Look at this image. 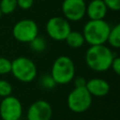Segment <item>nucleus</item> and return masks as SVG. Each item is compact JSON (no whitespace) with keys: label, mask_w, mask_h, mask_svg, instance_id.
<instances>
[{"label":"nucleus","mask_w":120,"mask_h":120,"mask_svg":"<svg viewBox=\"0 0 120 120\" xmlns=\"http://www.w3.org/2000/svg\"><path fill=\"white\" fill-rule=\"evenodd\" d=\"M113 57L112 51L105 44L93 45L85 52V63L90 69L96 72H104L111 68Z\"/></svg>","instance_id":"obj_1"},{"label":"nucleus","mask_w":120,"mask_h":120,"mask_svg":"<svg viewBox=\"0 0 120 120\" xmlns=\"http://www.w3.org/2000/svg\"><path fill=\"white\" fill-rule=\"evenodd\" d=\"M110 24L103 20H89L83 26L82 36L84 41L90 46L105 44L110 32Z\"/></svg>","instance_id":"obj_2"},{"label":"nucleus","mask_w":120,"mask_h":120,"mask_svg":"<svg viewBox=\"0 0 120 120\" xmlns=\"http://www.w3.org/2000/svg\"><path fill=\"white\" fill-rule=\"evenodd\" d=\"M56 84H67L75 77V65L71 58L66 55L57 57L52 63L51 74Z\"/></svg>","instance_id":"obj_3"},{"label":"nucleus","mask_w":120,"mask_h":120,"mask_svg":"<svg viewBox=\"0 0 120 120\" xmlns=\"http://www.w3.org/2000/svg\"><path fill=\"white\" fill-rule=\"evenodd\" d=\"M12 75L19 82H30L34 81L38 74V68L33 60L25 56H19L11 61Z\"/></svg>","instance_id":"obj_4"},{"label":"nucleus","mask_w":120,"mask_h":120,"mask_svg":"<svg viewBox=\"0 0 120 120\" xmlns=\"http://www.w3.org/2000/svg\"><path fill=\"white\" fill-rule=\"evenodd\" d=\"M93 101V97L87 91L85 86L74 87L68 94L67 98L68 107L76 113H82L90 109Z\"/></svg>","instance_id":"obj_5"},{"label":"nucleus","mask_w":120,"mask_h":120,"mask_svg":"<svg viewBox=\"0 0 120 120\" xmlns=\"http://www.w3.org/2000/svg\"><path fill=\"white\" fill-rule=\"evenodd\" d=\"M14 38L22 43H29L38 35V27L35 21L22 19L17 22L12 28Z\"/></svg>","instance_id":"obj_6"},{"label":"nucleus","mask_w":120,"mask_h":120,"mask_svg":"<svg viewBox=\"0 0 120 120\" xmlns=\"http://www.w3.org/2000/svg\"><path fill=\"white\" fill-rule=\"evenodd\" d=\"M71 31L69 21L64 17L54 16L48 20L46 23V32L48 36L57 41L65 40Z\"/></svg>","instance_id":"obj_7"},{"label":"nucleus","mask_w":120,"mask_h":120,"mask_svg":"<svg viewBox=\"0 0 120 120\" xmlns=\"http://www.w3.org/2000/svg\"><path fill=\"white\" fill-rule=\"evenodd\" d=\"M22 115V104L19 98L10 95L3 98L0 102V116L2 120H20Z\"/></svg>","instance_id":"obj_8"},{"label":"nucleus","mask_w":120,"mask_h":120,"mask_svg":"<svg viewBox=\"0 0 120 120\" xmlns=\"http://www.w3.org/2000/svg\"><path fill=\"white\" fill-rule=\"evenodd\" d=\"M86 3L84 0H64L62 11L64 18L70 22H79L85 16Z\"/></svg>","instance_id":"obj_9"},{"label":"nucleus","mask_w":120,"mask_h":120,"mask_svg":"<svg viewBox=\"0 0 120 120\" xmlns=\"http://www.w3.org/2000/svg\"><path fill=\"white\" fill-rule=\"evenodd\" d=\"M52 116V108L51 104L43 99L34 101L26 112L27 120H51Z\"/></svg>","instance_id":"obj_10"},{"label":"nucleus","mask_w":120,"mask_h":120,"mask_svg":"<svg viewBox=\"0 0 120 120\" xmlns=\"http://www.w3.org/2000/svg\"><path fill=\"white\" fill-rule=\"evenodd\" d=\"M85 88L92 97L102 98L110 92V84L107 81L101 78H92L86 82Z\"/></svg>","instance_id":"obj_11"},{"label":"nucleus","mask_w":120,"mask_h":120,"mask_svg":"<svg viewBox=\"0 0 120 120\" xmlns=\"http://www.w3.org/2000/svg\"><path fill=\"white\" fill-rule=\"evenodd\" d=\"M108 12V8L103 0H92L86 4L85 15L90 20H103Z\"/></svg>","instance_id":"obj_12"},{"label":"nucleus","mask_w":120,"mask_h":120,"mask_svg":"<svg viewBox=\"0 0 120 120\" xmlns=\"http://www.w3.org/2000/svg\"><path fill=\"white\" fill-rule=\"evenodd\" d=\"M66 43L72 49H78L81 48L84 44V38L82 36V32L79 31H70L68 37L65 39Z\"/></svg>","instance_id":"obj_13"},{"label":"nucleus","mask_w":120,"mask_h":120,"mask_svg":"<svg viewBox=\"0 0 120 120\" xmlns=\"http://www.w3.org/2000/svg\"><path fill=\"white\" fill-rule=\"evenodd\" d=\"M106 42H108L109 45L114 49H118L120 47V24L119 23L111 27Z\"/></svg>","instance_id":"obj_14"},{"label":"nucleus","mask_w":120,"mask_h":120,"mask_svg":"<svg viewBox=\"0 0 120 120\" xmlns=\"http://www.w3.org/2000/svg\"><path fill=\"white\" fill-rule=\"evenodd\" d=\"M17 8V0H1L0 10L2 14H10Z\"/></svg>","instance_id":"obj_15"},{"label":"nucleus","mask_w":120,"mask_h":120,"mask_svg":"<svg viewBox=\"0 0 120 120\" xmlns=\"http://www.w3.org/2000/svg\"><path fill=\"white\" fill-rule=\"evenodd\" d=\"M29 44H30L31 49L34 52H43L46 49V46H47L46 40L42 37H39L38 35L34 39H32L29 42Z\"/></svg>","instance_id":"obj_16"},{"label":"nucleus","mask_w":120,"mask_h":120,"mask_svg":"<svg viewBox=\"0 0 120 120\" xmlns=\"http://www.w3.org/2000/svg\"><path fill=\"white\" fill-rule=\"evenodd\" d=\"M12 85L6 80H0V98H6L12 94Z\"/></svg>","instance_id":"obj_17"},{"label":"nucleus","mask_w":120,"mask_h":120,"mask_svg":"<svg viewBox=\"0 0 120 120\" xmlns=\"http://www.w3.org/2000/svg\"><path fill=\"white\" fill-rule=\"evenodd\" d=\"M11 71V61L4 56H0V75H6Z\"/></svg>","instance_id":"obj_18"},{"label":"nucleus","mask_w":120,"mask_h":120,"mask_svg":"<svg viewBox=\"0 0 120 120\" xmlns=\"http://www.w3.org/2000/svg\"><path fill=\"white\" fill-rule=\"evenodd\" d=\"M40 83H41V85L43 87L48 88V89H52V88H53L56 85L55 82L53 81V79L52 78L51 75H45V76H43L41 78V80H40Z\"/></svg>","instance_id":"obj_19"},{"label":"nucleus","mask_w":120,"mask_h":120,"mask_svg":"<svg viewBox=\"0 0 120 120\" xmlns=\"http://www.w3.org/2000/svg\"><path fill=\"white\" fill-rule=\"evenodd\" d=\"M108 9L118 11L120 9V0H103Z\"/></svg>","instance_id":"obj_20"},{"label":"nucleus","mask_w":120,"mask_h":120,"mask_svg":"<svg viewBox=\"0 0 120 120\" xmlns=\"http://www.w3.org/2000/svg\"><path fill=\"white\" fill-rule=\"evenodd\" d=\"M35 0H17V7L22 9H29L34 5Z\"/></svg>","instance_id":"obj_21"},{"label":"nucleus","mask_w":120,"mask_h":120,"mask_svg":"<svg viewBox=\"0 0 120 120\" xmlns=\"http://www.w3.org/2000/svg\"><path fill=\"white\" fill-rule=\"evenodd\" d=\"M111 68L113 70V72L116 75L120 74V58L118 56L114 55L112 61V64H111Z\"/></svg>","instance_id":"obj_22"},{"label":"nucleus","mask_w":120,"mask_h":120,"mask_svg":"<svg viewBox=\"0 0 120 120\" xmlns=\"http://www.w3.org/2000/svg\"><path fill=\"white\" fill-rule=\"evenodd\" d=\"M74 81V87H83L86 84V80L84 77L79 76V77H74V79L72 80Z\"/></svg>","instance_id":"obj_23"},{"label":"nucleus","mask_w":120,"mask_h":120,"mask_svg":"<svg viewBox=\"0 0 120 120\" xmlns=\"http://www.w3.org/2000/svg\"><path fill=\"white\" fill-rule=\"evenodd\" d=\"M1 16H2V12H1V10H0V18H1Z\"/></svg>","instance_id":"obj_24"},{"label":"nucleus","mask_w":120,"mask_h":120,"mask_svg":"<svg viewBox=\"0 0 120 120\" xmlns=\"http://www.w3.org/2000/svg\"><path fill=\"white\" fill-rule=\"evenodd\" d=\"M40 1H43V0H40Z\"/></svg>","instance_id":"obj_25"}]
</instances>
